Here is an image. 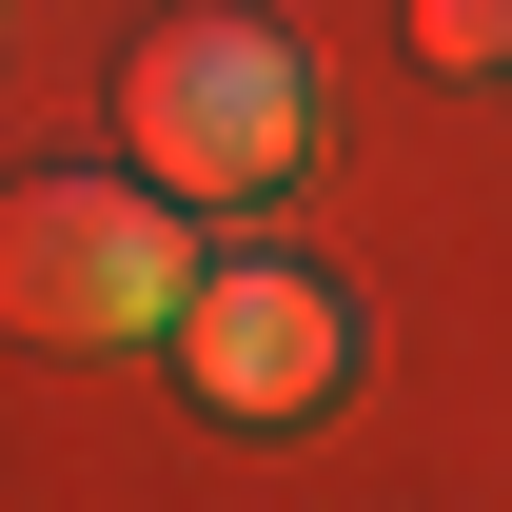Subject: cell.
I'll list each match as a JSON object with an SVG mask.
<instances>
[{
  "instance_id": "7a4b0ae2",
  "label": "cell",
  "mask_w": 512,
  "mask_h": 512,
  "mask_svg": "<svg viewBox=\"0 0 512 512\" xmlns=\"http://www.w3.org/2000/svg\"><path fill=\"white\" fill-rule=\"evenodd\" d=\"M119 158L178 217H256V197L316 158V60L276 40V20H178V40H138L119 79Z\"/></svg>"
},
{
  "instance_id": "3957f363",
  "label": "cell",
  "mask_w": 512,
  "mask_h": 512,
  "mask_svg": "<svg viewBox=\"0 0 512 512\" xmlns=\"http://www.w3.org/2000/svg\"><path fill=\"white\" fill-rule=\"evenodd\" d=\"M178 394L197 414H237V434H316L335 394H355V296H335L316 256H197L178 296Z\"/></svg>"
},
{
  "instance_id": "277c9868",
  "label": "cell",
  "mask_w": 512,
  "mask_h": 512,
  "mask_svg": "<svg viewBox=\"0 0 512 512\" xmlns=\"http://www.w3.org/2000/svg\"><path fill=\"white\" fill-rule=\"evenodd\" d=\"M414 60H453V79H512V0H414Z\"/></svg>"
},
{
  "instance_id": "6da1fadb",
  "label": "cell",
  "mask_w": 512,
  "mask_h": 512,
  "mask_svg": "<svg viewBox=\"0 0 512 512\" xmlns=\"http://www.w3.org/2000/svg\"><path fill=\"white\" fill-rule=\"evenodd\" d=\"M197 296V217L158 178H99V158H60V178H0V316L40 335V355H119V335H178Z\"/></svg>"
}]
</instances>
